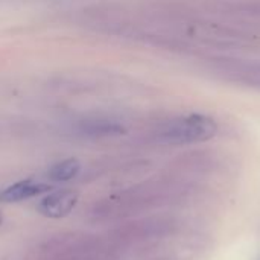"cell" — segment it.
<instances>
[{
    "label": "cell",
    "mask_w": 260,
    "mask_h": 260,
    "mask_svg": "<svg viewBox=\"0 0 260 260\" xmlns=\"http://www.w3.org/2000/svg\"><path fill=\"white\" fill-rule=\"evenodd\" d=\"M218 133V123L207 114L192 113L165 123L158 137L169 145H190L213 139Z\"/></svg>",
    "instance_id": "obj_1"
},
{
    "label": "cell",
    "mask_w": 260,
    "mask_h": 260,
    "mask_svg": "<svg viewBox=\"0 0 260 260\" xmlns=\"http://www.w3.org/2000/svg\"><path fill=\"white\" fill-rule=\"evenodd\" d=\"M76 203H78L76 193L70 190H61L41 200V203L38 204V212L46 218L58 219L67 216L73 210Z\"/></svg>",
    "instance_id": "obj_2"
},
{
    "label": "cell",
    "mask_w": 260,
    "mask_h": 260,
    "mask_svg": "<svg viewBox=\"0 0 260 260\" xmlns=\"http://www.w3.org/2000/svg\"><path fill=\"white\" fill-rule=\"evenodd\" d=\"M50 187L43 183H34L30 180L18 181L12 186H8L0 192V201L2 203H18L23 200L34 198L43 192H47Z\"/></svg>",
    "instance_id": "obj_3"
},
{
    "label": "cell",
    "mask_w": 260,
    "mask_h": 260,
    "mask_svg": "<svg viewBox=\"0 0 260 260\" xmlns=\"http://www.w3.org/2000/svg\"><path fill=\"white\" fill-rule=\"evenodd\" d=\"M81 165L76 158H67L49 169V178L53 181H70L79 174Z\"/></svg>",
    "instance_id": "obj_4"
},
{
    "label": "cell",
    "mask_w": 260,
    "mask_h": 260,
    "mask_svg": "<svg viewBox=\"0 0 260 260\" xmlns=\"http://www.w3.org/2000/svg\"><path fill=\"white\" fill-rule=\"evenodd\" d=\"M256 66H257V70H259V72H260V62H257Z\"/></svg>",
    "instance_id": "obj_5"
},
{
    "label": "cell",
    "mask_w": 260,
    "mask_h": 260,
    "mask_svg": "<svg viewBox=\"0 0 260 260\" xmlns=\"http://www.w3.org/2000/svg\"><path fill=\"white\" fill-rule=\"evenodd\" d=\"M0 224H2V213H0Z\"/></svg>",
    "instance_id": "obj_6"
}]
</instances>
